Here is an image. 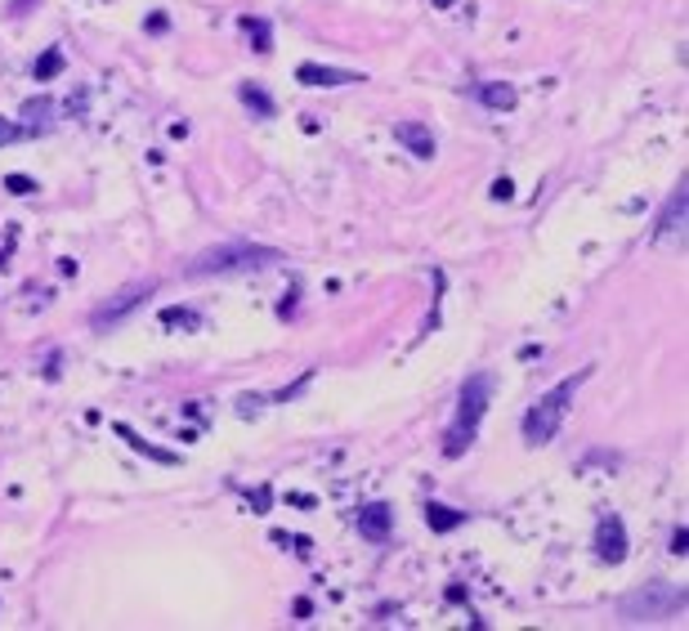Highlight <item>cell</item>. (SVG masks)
<instances>
[{"label": "cell", "instance_id": "cell-1", "mask_svg": "<svg viewBox=\"0 0 689 631\" xmlns=\"http://www.w3.org/2000/svg\"><path fill=\"white\" fill-rule=\"evenodd\" d=\"M493 394H497V377H493V372L466 377V386L457 390V421H452L448 435H444V457H448V461H457V457L470 452V444H475V435H479V421H484Z\"/></svg>", "mask_w": 689, "mask_h": 631}, {"label": "cell", "instance_id": "cell-2", "mask_svg": "<svg viewBox=\"0 0 689 631\" xmlns=\"http://www.w3.org/2000/svg\"><path fill=\"white\" fill-rule=\"evenodd\" d=\"M273 264H282V251L278 246L220 242V246H206L188 264V278H233V273H260V269H273Z\"/></svg>", "mask_w": 689, "mask_h": 631}, {"label": "cell", "instance_id": "cell-3", "mask_svg": "<svg viewBox=\"0 0 689 631\" xmlns=\"http://www.w3.org/2000/svg\"><path fill=\"white\" fill-rule=\"evenodd\" d=\"M591 377V368H582L577 377H569V381H560L555 390H546L528 412H524V444L528 448H546L555 435H560V426H564V412H569V403H573V394H577V386Z\"/></svg>", "mask_w": 689, "mask_h": 631}, {"label": "cell", "instance_id": "cell-4", "mask_svg": "<svg viewBox=\"0 0 689 631\" xmlns=\"http://www.w3.org/2000/svg\"><path fill=\"white\" fill-rule=\"evenodd\" d=\"M680 609H685V586H671V582H644L640 591H627L618 600L622 622H662Z\"/></svg>", "mask_w": 689, "mask_h": 631}, {"label": "cell", "instance_id": "cell-5", "mask_svg": "<svg viewBox=\"0 0 689 631\" xmlns=\"http://www.w3.org/2000/svg\"><path fill=\"white\" fill-rule=\"evenodd\" d=\"M153 291H157V282L121 286V291H117L112 300H104V304H99V309L90 313V328H95V332H112L117 323H126V313H135V309H139V304H144V300H148Z\"/></svg>", "mask_w": 689, "mask_h": 631}, {"label": "cell", "instance_id": "cell-6", "mask_svg": "<svg viewBox=\"0 0 689 631\" xmlns=\"http://www.w3.org/2000/svg\"><path fill=\"white\" fill-rule=\"evenodd\" d=\"M595 555H600V564H622L627 560V528H622L618 511H604V519L595 528Z\"/></svg>", "mask_w": 689, "mask_h": 631}, {"label": "cell", "instance_id": "cell-7", "mask_svg": "<svg viewBox=\"0 0 689 631\" xmlns=\"http://www.w3.org/2000/svg\"><path fill=\"white\" fill-rule=\"evenodd\" d=\"M295 81H300V86H313V90H331V86H359V81H368V77H363V72H350V68L300 63V68H295Z\"/></svg>", "mask_w": 689, "mask_h": 631}, {"label": "cell", "instance_id": "cell-8", "mask_svg": "<svg viewBox=\"0 0 689 631\" xmlns=\"http://www.w3.org/2000/svg\"><path fill=\"white\" fill-rule=\"evenodd\" d=\"M685 206H689V179H680L676 193L662 202V211H658V220H653V237H658V242H662L667 233H680V228H685Z\"/></svg>", "mask_w": 689, "mask_h": 631}, {"label": "cell", "instance_id": "cell-9", "mask_svg": "<svg viewBox=\"0 0 689 631\" xmlns=\"http://www.w3.org/2000/svg\"><path fill=\"white\" fill-rule=\"evenodd\" d=\"M359 533H363L368 542H390V533H394V511H390L386 502L363 506V511H359Z\"/></svg>", "mask_w": 689, "mask_h": 631}, {"label": "cell", "instance_id": "cell-10", "mask_svg": "<svg viewBox=\"0 0 689 631\" xmlns=\"http://www.w3.org/2000/svg\"><path fill=\"white\" fill-rule=\"evenodd\" d=\"M394 139L412 153V157H435V135H430V126L426 121H394Z\"/></svg>", "mask_w": 689, "mask_h": 631}, {"label": "cell", "instance_id": "cell-11", "mask_svg": "<svg viewBox=\"0 0 689 631\" xmlns=\"http://www.w3.org/2000/svg\"><path fill=\"white\" fill-rule=\"evenodd\" d=\"M475 95H479V104L493 108V112H515V104H519V95H515L511 81H484Z\"/></svg>", "mask_w": 689, "mask_h": 631}, {"label": "cell", "instance_id": "cell-12", "mask_svg": "<svg viewBox=\"0 0 689 631\" xmlns=\"http://www.w3.org/2000/svg\"><path fill=\"white\" fill-rule=\"evenodd\" d=\"M50 112H54V99L37 95L23 104V135H46L50 130Z\"/></svg>", "mask_w": 689, "mask_h": 631}, {"label": "cell", "instance_id": "cell-13", "mask_svg": "<svg viewBox=\"0 0 689 631\" xmlns=\"http://www.w3.org/2000/svg\"><path fill=\"white\" fill-rule=\"evenodd\" d=\"M461 519H466V511H452L444 502H426V524L435 533H452V528H461Z\"/></svg>", "mask_w": 689, "mask_h": 631}, {"label": "cell", "instance_id": "cell-14", "mask_svg": "<svg viewBox=\"0 0 689 631\" xmlns=\"http://www.w3.org/2000/svg\"><path fill=\"white\" fill-rule=\"evenodd\" d=\"M117 435H121V439H126V444H130L135 452H144V457H153V461H162V466H175V461H179L175 452H166V448H153V444H148V439H144L139 430H130V426H117Z\"/></svg>", "mask_w": 689, "mask_h": 631}, {"label": "cell", "instance_id": "cell-15", "mask_svg": "<svg viewBox=\"0 0 689 631\" xmlns=\"http://www.w3.org/2000/svg\"><path fill=\"white\" fill-rule=\"evenodd\" d=\"M237 99H242V104H246L260 121H269V117H273V99H269L255 81H242V86H237Z\"/></svg>", "mask_w": 689, "mask_h": 631}, {"label": "cell", "instance_id": "cell-16", "mask_svg": "<svg viewBox=\"0 0 689 631\" xmlns=\"http://www.w3.org/2000/svg\"><path fill=\"white\" fill-rule=\"evenodd\" d=\"M242 32H251V41H255L251 50H255V54H269V50H273V32H269V23H264V19L246 14V19H242Z\"/></svg>", "mask_w": 689, "mask_h": 631}, {"label": "cell", "instance_id": "cell-17", "mask_svg": "<svg viewBox=\"0 0 689 631\" xmlns=\"http://www.w3.org/2000/svg\"><path fill=\"white\" fill-rule=\"evenodd\" d=\"M59 72H63V50H59V46H50V50H46V54L37 59L32 77H37V81H54Z\"/></svg>", "mask_w": 689, "mask_h": 631}, {"label": "cell", "instance_id": "cell-18", "mask_svg": "<svg viewBox=\"0 0 689 631\" xmlns=\"http://www.w3.org/2000/svg\"><path fill=\"white\" fill-rule=\"evenodd\" d=\"M162 323L166 328H202V313H193V309H162Z\"/></svg>", "mask_w": 689, "mask_h": 631}, {"label": "cell", "instance_id": "cell-19", "mask_svg": "<svg viewBox=\"0 0 689 631\" xmlns=\"http://www.w3.org/2000/svg\"><path fill=\"white\" fill-rule=\"evenodd\" d=\"M5 193L28 197V193H37V179H28V175H5Z\"/></svg>", "mask_w": 689, "mask_h": 631}, {"label": "cell", "instance_id": "cell-20", "mask_svg": "<svg viewBox=\"0 0 689 631\" xmlns=\"http://www.w3.org/2000/svg\"><path fill=\"white\" fill-rule=\"evenodd\" d=\"M14 139H28V135H23V126H14V121L0 117V144H14Z\"/></svg>", "mask_w": 689, "mask_h": 631}, {"label": "cell", "instance_id": "cell-21", "mask_svg": "<svg viewBox=\"0 0 689 631\" xmlns=\"http://www.w3.org/2000/svg\"><path fill=\"white\" fill-rule=\"evenodd\" d=\"M493 197H497V202H511V197H515V184H511V179H497V184H493Z\"/></svg>", "mask_w": 689, "mask_h": 631}, {"label": "cell", "instance_id": "cell-22", "mask_svg": "<svg viewBox=\"0 0 689 631\" xmlns=\"http://www.w3.org/2000/svg\"><path fill=\"white\" fill-rule=\"evenodd\" d=\"M32 5H37V0H10V19H23Z\"/></svg>", "mask_w": 689, "mask_h": 631}, {"label": "cell", "instance_id": "cell-23", "mask_svg": "<svg viewBox=\"0 0 689 631\" xmlns=\"http://www.w3.org/2000/svg\"><path fill=\"white\" fill-rule=\"evenodd\" d=\"M685 542H689V533H685V528H676V533H671V551H676V555H685V551H689Z\"/></svg>", "mask_w": 689, "mask_h": 631}, {"label": "cell", "instance_id": "cell-24", "mask_svg": "<svg viewBox=\"0 0 689 631\" xmlns=\"http://www.w3.org/2000/svg\"><path fill=\"white\" fill-rule=\"evenodd\" d=\"M148 32H166V14H153L148 19Z\"/></svg>", "mask_w": 689, "mask_h": 631}]
</instances>
